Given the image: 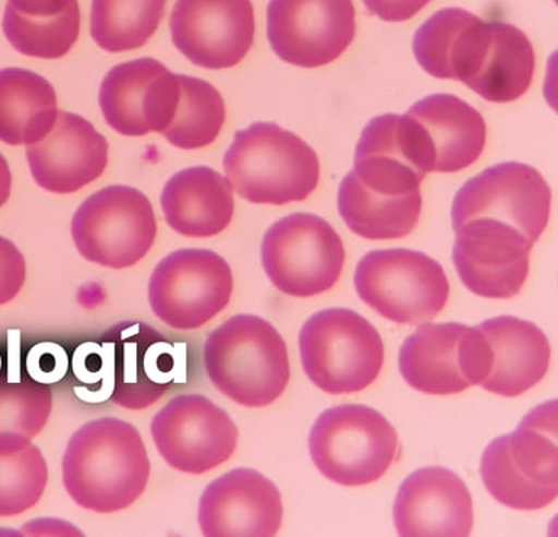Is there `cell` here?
Returning a JSON list of instances; mask_svg holds the SVG:
<instances>
[{
    "mask_svg": "<svg viewBox=\"0 0 558 537\" xmlns=\"http://www.w3.org/2000/svg\"><path fill=\"white\" fill-rule=\"evenodd\" d=\"M150 479V461L137 428L99 418L78 428L63 456V484L78 506L99 514L129 509Z\"/></svg>",
    "mask_w": 558,
    "mask_h": 537,
    "instance_id": "6da1fadb",
    "label": "cell"
},
{
    "mask_svg": "<svg viewBox=\"0 0 558 537\" xmlns=\"http://www.w3.org/2000/svg\"><path fill=\"white\" fill-rule=\"evenodd\" d=\"M204 365L214 386L244 408L274 404L291 378L286 341L256 314H235L211 332Z\"/></svg>",
    "mask_w": 558,
    "mask_h": 537,
    "instance_id": "7a4b0ae2",
    "label": "cell"
},
{
    "mask_svg": "<svg viewBox=\"0 0 558 537\" xmlns=\"http://www.w3.org/2000/svg\"><path fill=\"white\" fill-rule=\"evenodd\" d=\"M222 165L230 186L255 204L304 201L320 179L317 153L299 135L272 122L239 130Z\"/></svg>",
    "mask_w": 558,
    "mask_h": 537,
    "instance_id": "3957f363",
    "label": "cell"
},
{
    "mask_svg": "<svg viewBox=\"0 0 558 537\" xmlns=\"http://www.w3.org/2000/svg\"><path fill=\"white\" fill-rule=\"evenodd\" d=\"M556 401L532 409L510 434L484 450L482 478L490 496L509 509L535 511L558 493Z\"/></svg>",
    "mask_w": 558,
    "mask_h": 537,
    "instance_id": "277c9868",
    "label": "cell"
},
{
    "mask_svg": "<svg viewBox=\"0 0 558 537\" xmlns=\"http://www.w3.org/2000/svg\"><path fill=\"white\" fill-rule=\"evenodd\" d=\"M308 448L320 474L343 487L377 482L400 453L396 428L365 405L325 410L310 432Z\"/></svg>",
    "mask_w": 558,
    "mask_h": 537,
    "instance_id": "5b68a950",
    "label": "cell"
},
{
    "mask_svg": "<svg viewBox=\"0 0 558 537\" xmlns=\"http://www.w3.org/2000/svg\"><path fill=\"white\" fill-rule=\"evenodd\" d=\"M300 354L307 378L329 395L364 391L384 365L381 335L349 309L313 314L301 327Z\"/></svg>",
    "mask_w": 558,
    "mask_h": 537,
    "instance_id": "8992f818",
    "label": "cell"
},
{
    "mask_svg": "<svg viewBox=\"0 0 558 537\" xmlns=\"http://www.w3.org/2000/svg\"><path fill=\"white\" fill-rule=\"evenodd\" d=\"M357 296L375 312L401 325H418L442 312L449 282L426 253L384 249L366 253L355 271Z\"/></svg>",
    "mask_w": 558,
    "mask_h": 537,
    "instance_id": "52a82bcc",
    "label": "cell"
},
{
    "mask_svg": "<svg viewBox=\"0 0 558 537\" xmlns=\"http://www.w3.org/2000/svg\"><path fill=\"white\" fill-rule=\"evenodd\" d=\"M262 265L283 295L313 297L338 283L344 247L325 218L295 213L275 222L262 240Z\"/></svg>",
    "mask_w": 558,
    "mask_h": 537,
    "instance_id": "ba28073f",
    "label": "cell"
},
{
    "mask_svg": "<svg viewBox=\"0 0 558 537\" xmlns=\"http://www.w3.org/2000/svg\"><path fill=\"white\" fill-rule=\"evenodd\" d=\"M157 235L150 200L133 187L111 186L83 201L74 213L72 238L94 264L122 270L150 252Z\"/></svg>",
    "mask_w": 558,
    "mask_h": 537,
    "instance_id": "9c48e42d",
    "label": "cell"
},
{
    "mask_svg": "<svg viewBox=\"0 0 558 537\" xmlns=\"http://www.w3.org/2000/svg\"><path fill=\"white\" fill-rule=\"evenodd\" d=\"M233 273L208 249H179L163 258L148 282L153 313L178 331L198 330L230 303Z\"/></svg>",
    "mask_w": 558,
    "mask_h": 537,
    "instance_id": "30bf717a",
    "label": "cell"
},
{
    "mask_svg": "<svg viewBox=\"0 0 558 537\" xmlns=\"http://www.w3.org/2000/svg\"><path fill=\"white\" fill-rule=\"evenodd\" d=\"M551 190L530 165L506 162L471 178L452 204L453 230L475 218H493L517 227L531 243L547 229Z\"/></svg>",
    "mask_w": 558,
    "mask_h": 537,
    "instance_id": "8fae6325",
    "label": "cell"
},
{
    "mask_svg": "<svg viewBox=\"0 0 558 537\" xmlns=\"http://www.w3.org/2000/svg\"><path fill=\"white\" fill-rule=\"evenodd\" d=\"M157 452L170 467L203 475L229 461L239 430L230 415L203 395H179L155 415L150 426Z\"/></svg>",
    "mask_w": 558,
    "mask_h": 537,
    "instance_id": "7c38bea8",
    "label": "cell"
},
{
    "mask_svg": "<svg viewBox=\"0 0 558 537\" xmlns=\"http://www.w3.org/2000/svg\"><path fill=\"white\" fill-rule=\"evenodd\" d=\"M100 345L111 367V399L121 408H150L185 369L181 349L144 322L117 323Z\"/></svg>",
    "mask_w": 558,
    "mask_h": 537,
    "instance_id": "4fadbf2b",
    "label": "cell"
},
{
    "mask_svg": "<svg viewBox=\"0 0 558 537\" xmlns=\"http://www.w3.org/2000/svg\"><path fill=\"white\" fill-rule=\"evenodd\" d=\"M268 39L279 59L320 68L339 59L356 34L352 0H270Z\"/></svg>",
    "mask_w": 558,
    "mask_h": 537,
    "instance_id": "5bb4252c",
    "label": "cell"
},
{
    "mask_svg": "<svg viewBox=\"0 0 558 537\" xmlns=\"http://www.w3.org/2000/svg\"><path fill=\"white\" fill-rule=\"evenodd\" d=\"M452 261L462 284L487 299H512L530 274L534 243L517 227L475 218L456 229Z\"/></svg>",
    "mask_w": 558,
    "mask_h": 537,
    "instance_id": "9a60e30c",
    "label": "cell"
},
{
    "mask_svg": "<svg viewBox=\"0 0 558 537\" xmlns=\"http://www.w3.org/2000/svg\"><path fill=\"white\" fill-rule=\"evenodd\" d=\"M174 47L201 68H233L255 41L252 0H177L170 16Z\"/></svg>",
    "mask_w": 558,
    "mask_h": 537,
    "instance_id": "2e32d148",
    "label": "cell"
},
{
    "mask_svg": "<svg viewBox=\"0 0 558 537\" xmlns=\"http://www.w3.org/2000/svg\"><path fill=\"white\" fill-rule=\"evenodd\" d=\"M277 485L253 469L227 472L205 488L198 506L204 536H275L281 528Z\"/></svg>",
    "mask_w": 558,
    "mask_h": 537,
    "instance_id": "e0dca14e",
    "label": "cell"
},
{
    "mask_svg": "<svg viewBox=\"0 0 558 537\" xmlns=\"http://www.w3.org/2000/svg\"><path fill=\"white\" fill-rule=\"evenodd\" d=\"M108 151V140L89 121L59 111L50 133L26 147V157L43 190L73 194L105 172Z\"/></svg>",
    "mask_w": 558,
    "mask_h": 537,
    "instance_id": "ac0fdd59",
    "label": "cell"
},
{
    "mask_svg": "<svg viewBox=\"0 0 558 537\" xmlns=\"http://www.w3.org/2000/svg\"><path fill=\"white\" fill-rule=\"evenodd\" d=\"M400 536H470L473 498L466 485L447 467H423L401 484L395 501Z\"/></svg>",
    "mask_w": 558,
    "mask_h": 537,
    "instance_id": "d6986e66",
    "label": "cell"
},
{
    "mask_svg": "<svg viewBox=\"0 0 558 537\" xmlns=\"http://www.w3.org/2000/svg\"><path fill=\"white\" fill-rule=\"evenodd\" d=\"M400 373L405 383L426 395H457L471 382L470 326L426 323L400 348Z\"/></svg>",
    "mask_w": 558,
    "mask_h": 537,
    "instance_id": "ffe728a7",
    "label": "cell"
},
{
    "mask_svg": "<svg viewBox=\"0 0 558 537\" xmlns=\"http://www.w3.org/2000/svg\"><path fill=\"white\" fill-rule=\"evenodd\" d=\"M486 341L483 389L505 397L521 396L548 373L551 347L535 323L513 317L487 319L477 326Z\"/></svg>",
    "mask_w": 558,
    "mask_h": 537,
    "instance_id": "44dd1931",
    "label": "cell"
},
{
    "mask_svg": "<svg viewBox=\"0 0 558 537\" xmlns=\"http://www.w3.org/2000/svg\"><path fill=\"white\" fill-rule=\"evenodd\" d=\"M421 127L432 157V172L453 174L482 156L487 129L482 114L465 100L448 94L426 96L409 109Z\"/></svg>",
    "mask_w": 558,
    "mask_h": 537,
    "instance_id": "7402d4cb",
    "label": "cell"
},
{
    "mask_svg": "<svg viewBox=\"0 0 558 537\" xmlns=\"http://www.w3.org/2000/svg\"><path fill=\"white\" fill-rule=\"evenodd\" d=\"M488 35L490 22L464 9H442L414 34V57L430 76L465 85L482 60Z\"/></svg>",
    "mask_w": 558,
    "mask_h": 537,
    "instance_id": "603a6c76",
    "label": "cell"
},
{
    "mask_svg": "<svg viewBox=\"0 0 558 537\" xmlns=\"http://www.w3.org/2000/svg\"><path fill=\"white\" fill-rule=\"evenodd\" d=\"M165 220L186 238H211L230 226L234 196L229 181L208 166L174 174L161 192Z\"/></svg>",
    "mask_w": 558,
    "mask_h": 537,
    "instance_id": "cb8c5ba5",
    "label": "cell"
},
{
    "mask_svg": "<svg viewBox=\"0 0 558 537\" xmlns=\"http://www.w3.org/2000/svg\"><path fill=\"white\" fill-rule=\"evenodd\" d=\"M534 73L535 51L525 33L492 21L483 59L465 85L490 103L508 104L526 94Z\"/></svg>",
    "mask_w": 558,
    "mask_h": 537,
    "instance_id": "d4e9b609",
    "label": "cell"
},
{
    "mask_svg": "<svg viewBox=\"0 0 558 537\" xmlns=\"http://www.w3.org/2000/svg\"><path fill=\"white\" fill-rule=\"evenodd\" d=\"M59 116L51 83L29 72L0 70V142L29 146L50 133Z\"/></svg>",
    "mask_w": 558,
    "mask_h": 537,
    "instance_id": "484cf974",
    "label": "cell"
},
{
    "mask_svg": "<svg viewBox=\"0 0 558 537\" xmlns=\"http://www.w3.org/2000/svg\"><path fill=\"white\" fill-rule=\"evenodd\" d=\"M338 207L349 229L361 238L399 239L412 234L417 226L422 213V194H378L362 186L351 170L340 182Z\"/></svg>",
    "mask_w": 558,
    "mask_h": 537,
    "instance_id": "4316f807",
    "label": "cell"
},
{
    "mask_svg": "<svg viewBox=\"0 0 558 537\" xmlns=\"http://www.w3.org/2000/svg\"><path fill=\"white\" fill-rule=\"evenodd\" d=\"M166 69L160 61L146 57L109 70L100 85L99 104L112 130L130 138L150 133L147 117L153 86Z\"/></svg>",
    "mask_w": 558,
    "mask_h": 537,
    "instance_id": "83f0119b",
    "label": "cell"
},
{
    "mask_svg": "<svg viewBox=\"0 0 558 537\" xmlns=\"http://www.w3.org/2000/svg\"><path fill=\"white\" fill-rule=\"evenodd\" d=\"M227 117L225 99L211 83L178 74V92L161 135L183 151L216 142Z\"/></svg>",
    "mask_w": 558,
    "mask_h": 537,
    "instance_id": "f1b7e54d",
    "label": "cell"
},
{
    "mask_svg": "<svg viewBox=\"0 0 558 537\" xmlns=\"http://www.w3.org/2000/svg\"><path fill=\"white\" fill-rule=\"evenodd\" d=\"M166 0H92L90 34L108 52L135 50L163 20Z\"/></svg>",
    "mask_w": 558,
    "mask_h": 537,
    "instance_id": "f546056e",
    "label": "cell"
},
{
    "mask_svg": "<svg viewBox=\"0 0 558 537\" xmlns=\"http://www.w3.org/2000/svg\"><path fill=\"white\" fill-rule=\"evenodd\" d=\"M52 410L48 384L11 373L0 379V453L21 452L47 426Z\"/></svg>",
    "mask_w": 558,
    "mask_h": 537,
    "instance_id": "4dcf8cb0",
    "label": "cell"
},
{
    "mask_svg": "<svg viewBox=\"0 0 558 537\" xmlns=\"http://www.w3.org/2000/svg\"><path fill=\"white\" fill-rule=\"evenodd\" d=\"M47 484V462L37 445L0 453V517H13L33 509L41 500Z\"/></svg>",
    "mask_w": 558,
    "mask_h": 537,
    "instance_id": "1f68e13d",
    "label": "cell"
},
{
    "mask_svg": "<svg viewBox=\"0 0 558 537\" xmlns=\"http://www.w3.org/2000/svg\"><path fill=\"white\" fill-rule=\"evenodd\" d=\"M73 371L78 383L83 384L82 389L74 387L78 399L86 402L111 399V367L102 345L86 343L77 347L73 354Z\"/></svg>",
    "mask_w": 558,
    "mask_h": 537,
    "instance_id": "d6a6232c",
    "label": "cell"
},
{
    "mask_svg": "<svg viewBox=\"0 0 558 537\" xmlns=\"http://www.w3.org/2000/svg\"><path fill=\"white\" fill-rule=\"evenodd\" d=\"M68 370V353L57 344L43 343L35 345L26 357V371L35 382L44 384L60 382Z\"/></svg>",
    "mask_w": 558,
    "mask_h": 537,
    "instance_id": "836d02e7",
    "label": "cell"
},
{
    "mask_svg": "<svg viewBox=\"0 0 558 537\" xmlns=\"http://www.w3.org/2000/svg\"><path fill=\"white\" fill-rule=\"evenodd\" d=\"M26 278L25 258L11 240L0 236V306L15 299Z\"/></svg>",
    "mask_w": 558,
    "mask_h": 537,
    "instance_id": "e575fe53",
    "label": "cell"
},
{
    "mask_svg": "<svg viewBox=\"0 0 558 537\" xmlns=\"http://www.w3.org/2000/svg\"><path fill=\"white\" fill-rule=\"evenodd\" d=\"M81 13L77 0H8L3 16L56 20Z\"/></svg>",
    "mask_w": 558,
    "mask_h": 537,
    "instance_id": "d590c367",
    "label": "cell"
},
{
    "mask_svg": "<svg viewBox=\"0 0 558 537\" xmlns=\"http://www.w3.org/2000/svg\"><path fill=\"white\" fill-rule=\"evenodd\" d=\"M432 0H364L366 9L373 15L387 22H403L412 20Z\"/></svg>",
    "mask_w": 558,
    "mask_h": 537,
    "instance_id": "8d00e7d4",
    "label": "cell"
},
{
    "mask_svg": "<svg viewBox=\"0 0 558 537\" xmlns=\"http://www.w3.org/2000/svg\"><path fill=\"white\" fill-rule=\"evenodd\" d=\"M22 533L28 536H83L78 528L57 518L33 520L22 527Z\"/></svg>",
    "mask_w": 558,
    "mask_h": 537,
    "instance_id": "74e56055",
    "label": "cell"
},
{
    "mask_svg": "<svg viewBox=\"0 0 558 537\" xmlns=\"http://www.w3.org/2000/svg\"><path fill=\"white\" fill-rule=\"evenodd\" d=\"M12 190V174L8 160L0 155V208L7 204Z\"/></svg>",
    "mask_w": 558,
    "mask_h": 537,
    "instance_id": "f35d334b",
    "label": "cell"
},
{
    "mask_svg": "<svg viewBox=\"0 0 558 537\" xmlns=\"http://www.w3.org/2000/svg\"><path fill=\"white\" fill-rule=\"evenodd\" d=\"M0 369H2V357H0Z\"/></svg>",
    "mask_w": 558,
    "mask_h": 537,
    "instance_id": "ab89813d",
    "label": "cell"
}]
</instances>
